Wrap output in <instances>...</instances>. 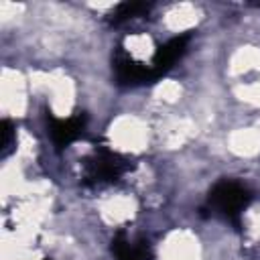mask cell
Returning a JSON list of instances; mask_svg holds the SVG:
<instances>
[{"instance_id":"6da1fadb","label":"cell","mask_w":260,"mask_h":260,"mask_svg":"<svg viewBox=\"0 0 260 260\" xmlns=\"http://www.w3.org/2000/svg\"><path fill=\"white\" fill-rule=\"evenodd\" d=\"M132 169V162L108 148H98L91 156L83 160V183L89 187H100V185H110L120 181L124 173Z\"/></svg>"},{"instance_id":"7a4b0ae2","label":"cell","mask_w":260,"mask_h":260,"mask_svg":"<svg viewBox=\"0 0 260 260\" xmlns=\"http://www.w3.org/2000/svg\"><path fill=\"white\" fill-rule=\"evenodd\" d=\"M250 199H252V195L244 185L223 179L213 185V189L209 191L207 203L213 213L221 215L223 219H228L230 223L240 228V215L248 207Z\"/></svg>"},{"instance_id":"3957f363","label":"cell","mask_w":260,"mask_h":260,"mask_svg":"<svg viewBox=\"0 0 260 260\" xmlns=\"http://www.w3.org/2000/svg\"><path fill=\"white\" fill-rule=\"evenodd\" d=\"M114 75L120 85H142L156 81L150 65H144L140 61H134L122 47H118L114 55Z\"/></svg>"},{"instance_id":"277c9868","label":"cell","mask_w":260,"mask_h":260,"mask_svg":"<svg viewBox=\"0 0 260 260\" xmlns=\"http://www.w3.org/2000/svg\"><path fill=\"white\" fill-rule=\"evenodd\" d=\"M47 122H49V134L57 148H65L71 142L79 140L85 130V114L83 112H77L69 118H55L51 112H47Z\"/></svg>"},{"instance_id":"5b68a950","label":"cell","mask_w":260,"mask_h":260,"mask_svg":"<svg viewBox=\"0 0 260 260\" xmlns=\"http://www.w3.org/2000/svg\"><path fill=\"white\" fill-rule=\"evenodd\" d=\"M187 43H189V35H181V37H175L171 41H167L165 45H160L152 57V63H150V69L154 73L156 79H160L175 63L177 59H181L187 51Z\"/></svg>"},{"instance_id":"8992f818","label":"cell","mask_w":260,"mask_h":260,"mask_svg":"<svg viewBox=\"0 0 260 260\" xmlns=\"http://www.w3.org/2000/svg\"><path fill=\"white\" fill-rule=\"evenodd\" d=\"M112 254L116 260H152V250L148 240H136L130 242L124 232H118L112 238Z\"/></svg>"},{"instance_id":"52a82bcc","label":"cell","mask_w":260,"mask_h":260,"mask_svg":"<svg viewBox=\"0 0 260 260\" xmlns=\"http://www.w3.org/2000/svg\"><path fill=\"white\" fill-rule=\"evenodd\" d=\"M150 10V4H144V2H124L120 4L114 12H112V22L114 24H120V22H126L130 18H136V16H142Z\"/></svg>"},{"instance_id":"ba28073f","label":"cell","mask_w":260,"mask_h":260,"mask_svg":"<svg viewBox=\"0 0 260 260\" xmlns=\"http://www.w3.org/2000/svg\"><path fill=\"white\" fill-rule=\"evenodd\" d=\"M14 144V126L10 120H2L0 124V156H8Z\"/></svg>"},{"instance_id":"9c48e42d","label":"cell","mask_w":260,"mask_h":260,"mask_svg":"<svg viewBox=\"0 0 260 260\" xmlns=\"http://www.w3.org/2000/svg\"><path fill=\"white\" fill-rule=\"evenodd\" d=\"M45 260H49V258H45Z\"/></svg>"}]
</instances>
